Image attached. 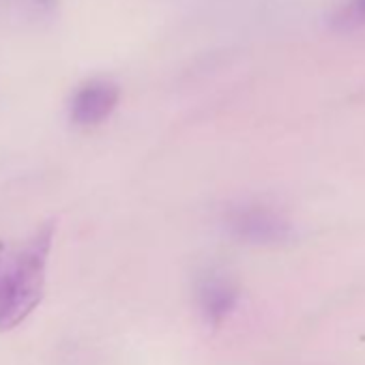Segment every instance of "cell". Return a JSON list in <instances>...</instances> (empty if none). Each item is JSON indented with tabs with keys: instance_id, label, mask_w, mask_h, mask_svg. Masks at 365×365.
<instances>
[{
	"instance_id": "2",
	"label": "cell",
	"mask_w": 365,
	"mask_h": 365,
	"mask_svg": "<svg viewBox=\"0 0 365 365\" xmlns=\"http://www.w3.org/2000/svg\"><path fill=\"white\" fill-rule=\"evenodd\" d=\"M230 232L254 245H277L292 237V224L264 205H241L228 213Z\"/></svg>"
},
{
	"instance_id": "6",
	"label": "cell",
	"mask_w": 365,
	"mask_h": 365,
	"mask_svg": "<svg viewBox=\"0 0 365 365\" xmlns=\"http://www.w3.org/2000/svg\"><path fill=\"white\" fill-rule=\"evenodd\" d=\"M33 3H35L37 7H41L43 11H52V9H56L58 0H33Z\"/></svg>"
},
{
	"instance_id": "1",
	"label": "cell",
	"mask_w": 365,
	"mask_h": 365,
	"mask_svg": "<svg viewBox=\"0 0 365 365\" xmlns=\"http://www.w3.org/2000/svg\"><path fill=\"white\" fill-rule=\"evenodd\" d=\"M56 222L50 220L24 243V247L0 269V331L20 327L41 303Z\"/></svg>"
},
{
	"instance_id": "5",
	"label": "cell",
	"mask_w": 365,
	"mask_h": 365,
	"mask_svg": "<svg viewBox=\"0 0 365 365\" xmlns=\"http://www.w3.org/2000/svg\"><path fill=\"white\" fill-rule=\"evenodd\" d=\"M363 24H365V0H346L331 18V26L335 31H352Z\"/></svg>"
},
{
	"instance_id": "4",
	"label": "cell",
	"mask_w": 365,
	"mask_h": 365,
	"mask_svg": "<svg viewBox=\"0 0 365 365\" xmlns=\"http://www.w3.org/2000/svg\"><path fill=\"white\" fill-rule=\"evenodd\" d=\"M239 299L237 286L222 273H207L198 284V301L200 307L211 322H222L230 316Z\"/></svg>"
},
{
	"instance_id": "7",
	"label": "cell",
	"mask_w": 365,
	"mask_h": 365,
	"mask_svg": "<svg viewBox=\"0 0 365 365\" xmlns=\"http://www.w3.org/2000/svg\"><path fill=\"white\" fill-rule=\"evenodd\" d=\"M3 264H5V243L0 241V269H3Z\"/></svg>"
},
{
	"instance_id": "3",
	"label": "cell",
	"mask_w": 365,
	"mask_h": 365,
	"mask_svg": "<svg viewBox=\"0 0 365 365\" xmlns=\"http://www.w3.org/2000/svg\"><path fill=\"white\" fill-rule=\"evenodd\" d=\"M120 101V86L108 78L82 82L69 97L67 114L76 127H97L112 116Z\"/></svg>"
}]
</instances>
